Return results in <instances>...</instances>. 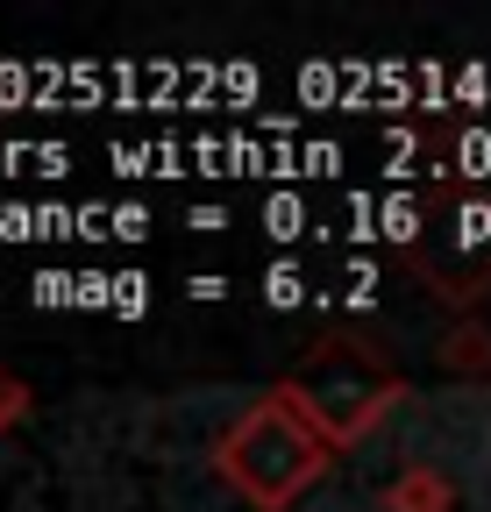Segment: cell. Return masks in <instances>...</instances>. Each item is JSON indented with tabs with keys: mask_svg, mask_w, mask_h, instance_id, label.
<instances>
[{
	"mask_svg": "<svg viewBox=\"0 0 491 512\" xmlns=\"http://www.w3.org/2000/svg\"><path fill=\"white\" fill-rule=\"evenodd\" d=\"M114 306H121V313L150 306V285H143V278H114Z\"/></svg>",
	"mask_w": 491,
	"mask_h": 512,
	"instance_id": "3",
	"label": "cell"
},
{
	"mask_svg": "<svg viewBox=\"0 0 491 512\" xmlns=\"http://www.w3.org/2000/svg\"><path fill=\"white\" fill-rule=\"evenodd\" d=\"M264 292H271V306H292V299H299V292H306V278H299V271H292V264H278V271H271V278H264Z\"/></svg>",
	"mask_w": 491,
	"mask_h": 512,
	"instance_id": "1",
	"label": "cell"
},
{
	"mask_svg": "<svg viewBox=\"0 0 491 512\" xmlns=\"http://www.w3.org/2000/svg\"><path fill=\"white\" fill-rule=\"evenodd\" d=\"M264 221H271V235H299L306 207H299V200H271V207H264Z\"/></svg>",
	"mask_w": 491,
	"mask_h": 512,
	"instance_id": "2",
	"label": "cell"
}]
</instances>
